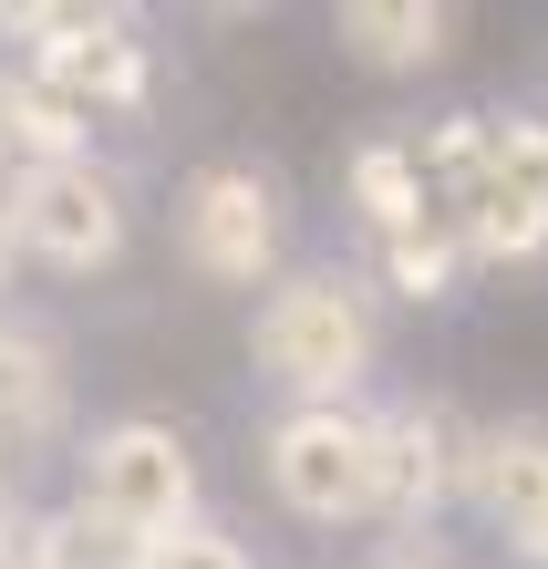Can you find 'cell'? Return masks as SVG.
I'll return each instance as SVG.
<instances>
[{
    "label": "cell",
    "instance_id": "obj_1",
    "mask_svg": "<svg viewBox=\"0 0 548 569\" xmlns=\"http://www.w3.org/2000/svg\"><path fill=\"white\" fill-rule=\"evenodd\" d=\"M372 352H383V321H372V290L341 270H290L269 280L259 321H249V362L259 383H280L290 405H352Z\"/></svg>",
    "mask_w": 548,
    "mask_h": 569
},
{
    "label": "cell",
    "instance_id": "obj_2",
    "mask_svg": "<svg viewBox=\"0 0 548 569\" xmlns=\"http://www.w3.org/2000/svg\"><path fill=\"white\" fill-rule=\"evenodd\" d=\"M259 477L300 528H372L383 518V446L362 405H290L259 435Z\"/></svg>",
    "mask_w": 548,
    "mask_h": 569
},
{
    "label": "cell",
    "instance_id": "obj_3",
    "mask_svg": "<svg viewBox=\"0 0 548 569\" xmlns=\"http://www.w3.org/2000/svg\"><path fill=\"white\" fill-rule=\"evenodd\" d=\"M456 228L466 270H528L548 259V114H487L466 187L435 208Z\"/></svg>",
    "mask_w": 548,
    "mask_h": 569
},
{
    "label": "cell",
    "instance_id": "obj_4",
    "mask_svg": "<svg viewBox=\"0 0 548 569\" xmlns=\"http://www.w3.org/2000/svg\"><path fill=\"white\" fill-rule=\"evenodd\" d=\"M0 42H21V73L52 83L73 114H134L146 83H156L134 21L83 11V0H0Z\"/></svg>",
    "mask_w": 548,
    "mask_h": 569
},
{
    "label": "cell",
    "instance_id": "obj_5",
    "mask_svg": "<svg viewBox=\"0 0 548 569\" xmlns=\"http://www.w3.org/2000/svg\"><path fill=\"white\" fill-rule=\"evenodd\" d=\"M0 239H11V259H42V270H62V280L114 270L124 239H134L124 177H114V166H93V156L11 166V197H0Z\"/></svg>",
    "mask_w": 548,
    "mask_h": 569
},
{
    "label": "cell",
    "instance_id": "obj_6",
    "mask_svg": "<svg viewBox=\"0 0 548 569\" xmlns=\"http://www.w3.org/2000/svg\"><path fill=\"white\" fill-rule=\"evenodd\" d=\"M73 508H93L104 528H124V539H146V549L177 539V528L197 518V456H187V435L156 425V415L93 425L83 456H73Z\"/></svg>",
    "mask_w": 548,
    "mask_h": 569
},
{
    "label": "cell",
    "instance_id": "obj_7",
    "mask_svg": "<svg viewBox=\"0 0 548 569\" xmlns=\"http://www.w3.org/2000/svg\"><path fill=\"white\" fill-rule=\"evenodd\" d=\"M280 249H290V218L259 166H197L177 187V259L208 290H269Z\"/></svg>",
    "mask_w": 548,
    "mask_h": 569
},
{
    "label": "cell",
    "instance_id": "obj_8",
    "mask_svg": "<svg viewBox=\"0 0 548 569\" xmlns=\"http://www.w3.org/2000/svg\"><path fill=\"white\" fill-rule=\"evenodd\" d=\"M372 446H383V518L393 528H435L476 477V425L456 393H403V405L372 415Z\"/></svg>",
    "mask_w": 548,
    "mask_h": 569
},
{
    "label": "cell",
    "instance_id": "obj_9",
    "mask_svg": "<svg viewBox=\"0 0 548 569\" xmlns=\"http://www.w3.org/2000/svg\"><path fill=\"white\" fill-rule=\"evenodd\" d=\"M466 497L518 569H548V425H476Z\"/></svg>",
    "mask_w": 548,
    "mask_h": 569
},
{
    "label": "cell",
    "instance_id": "obj_10",
    "mask_svg": "<svg viewBox=\"0 0 548 569\" xmlns=\"http://www.w3.org/2000/svg\"><path fill=\"white\" fill-rule=\"evenodd\" d=\"M73 425V362L42 321H0V456H52Z\"/></svg>",
    "mask_w": 548,
    "mask_h": 569
},
{
    "label": "cell",
    "instance_id": "obj_11",
    "mask_svg": "<svg viewBox=\"0 0 548 569\" xmlns=\"http://www.w3.org/2000/svg\"><path fill=\"white\" fill-rule=\"evenodd\" d=\"M456 11L445 0H341L331 11V42L341 62H362V73H383V83H415V73H445L456 62Z\"/></svg>",
    "mask_w": 548,
    "mask_h": 569
},
{
    "label": "cell",
    "instance_id": "obj_12",
    "mask_svg": "<svg viewBox=\"0 0 548 569\" xmlns=\"http://www.w3.org/2000/svg\"><path fill=\"white\" fill-rule=\"evenodd\" d=\"M0 156H11V166L93 156V114H73L52 83H31V73H0Z\"/></svg>",
    "mask_w": 548,
    "mask_h": 569
},
{
    "label": "cell",
    "instance_id": "obj_13",
    "mask_svg": "<svg viewBox=\"0 0 548 569\" xmlns=\"http://www.w3.org/2000/svg\"><path fill=\"white\" fill-rule=\"evenodd\" d=\"M341 197L362 208L372 239H403V228H425V218H435V208H425V177H415V146H403V136L352 146V166H341Z\"/></svg>",
    "mask_w": 548,
    "mask_h": 569
},
{
    "label": "cell",
    "instance_id": "obj_14",
    "mask_svg": "<svg viewBox=\"0 0 548 569\" xmlns=\"http://www.w3.org/2000/svg\"><path fill=\"white\" fill-rule=\"evenodd\" d=\"M383 280L415 300V311H435V300H456L466 280V249H456V228L425 218V228H403V239H383Z\"/></svg>",
    "mask_w": 548,
    "mask_h": 569
},
{
    "label": "cell",
    "instance_id": "obj_15",
    "mask_svg": "<svg viewBox=\"0 0 548 569\" xmlns=\"http://www.w3.org/2000/svg\"><path fill=\"white\" fill-rule=\"evenodd\" d=\"M42 549H52V569H146V539L104 528L93 508H52L42 518Z\"/></svg>",
    "mask_w": 548,
    "mask_h": 569
},
{
    "label": "cell",
    "instance_id": "obj_16",
    "mask_svg": "<svg viewBox=\"0 0 548 569\" xmlns=\"http://www.w3.org/2000/svg\"><path fill=\"white\" fill-rule=\"evenodd\" d=\"M146 569H259V559L238 549L228 528H208V518H187L177 539H156V549H146Z\"/></svg>",
    "mask_w": 548,
    "mask_h": 569
},
{
    "label": "cell",
    "instance_id": "obj_17",
    "mask_svg": "<svg viewBox=\"0 0 548 569\" xmlns=\"http://www.w3.org/2000/svg\"><path fill=\"white\" fill-rule=\"evenodd\" d=\"M0 569H52V549H42V518H21V508H11V528H0Z\"/></svg>",
    "mask_w": 548,
    "mask_h": 569
},
{
    "label": "cell",
    "instance_id": "obj_18",
    "mask_svg": "<svg viewBox=\"0 0 548 569\" xmlns=\"http://www.w3.org/2000/svg\"><path fill=\"white\" fill-rule=\"evenodd\" d=\"M362 569H445V559H435V549H425V539H383V549H372V559H362Z\"/></svg>",
    "mask_w": 548,
    "mask_h": 569
},
{
    "label": "cell",
    "instance_id": "obj_19",
    "mask_svg": "<svg viewBox=\"0 0 548 569\" xmlns=\"http://www.w3.org/2000/svg\"><path fill=\"white\" fill-rule=\"evenodd\" d=\"M0 300H11V239H0Z\"/></svg>",
    "mask_w": 548,
    "mask_h": 569
},
{
    "label": "cell",
    "instance_id": "obj_20",
    "mask_svg": "<svg viewBox=\"0 0 548 569\" xmlns=\"http://www.w3.org/2000/svg\"><path fill=\"white\" fill-rule=\"evenodd\" d=\"M0 528H11V477H0Z\"/></svg>",
    "mask_w": 548,
    "mask_h": 569
},
{
    "label": "cell",
    "instance_id": "obj_21",
    "mask_svg": "<svg viewBox=\"0 0 548 569\" xmlns=\"http://www.w3.org/2000/svg\"><path fill=\"white\" fill-rule=\"evenodd\" d=\"M0 166H11V156H0Z\"/></svg>",
    "mask_w": 548,
    "mask_h": 569
}]
</instances>
